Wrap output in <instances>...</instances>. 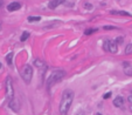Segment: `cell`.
<instances>
[{"label": "cell", "mask_w": 132, "mask_h": 115, "mask_svg": "<svg viewBox=\"0 0 132 115\" xmlns=\"http://www.w3.org/2000/svg\"><path fill=\"white\" fill-rule=\"evenodd\" d=\"M73 100H74V92L71 91V89H65L63 92L61 103H60V113L61 114L64 115L65 113H68L71 103H73Z\"/></svg>", "instance_id": "6da1fadb"}, {"label": "cell", "mask_w": 132, "mask_h": 115, "mask_svg": "<svg viewBox=\"0 0 132 115\" xmlns=\"http://www.w3.org/2000/svg\"><path fill=\"white\" fill-rule=\"evenodd\" d=\"M65 76V72L63 69H56L48 76V79H47V89H50L54 83L56 82H60L63 78Z\"/></svg>", "instance_id": "7a4b0ae2"}, {"label": "cell", "mask_w": 132, "mask_h": 115, "mask_svg": "<svg viewBox=\"0 0 132 115\" xmlns=\"http://www.w3.org/2000/svg\"><path fill=\"white\" fill-rule=\"evenodd\" d=\"M5 88H6V101L7 102H11L14 99V88H13V81L11 78H7L6 79Z\"/></svg>", "instance_id": "3957f363"}, {"label": "cell", "mask_w": 132, "mask_h": 115, "mask_svg": "<svg viewBox=\"0 0 132 115\" xmlns=\"http://www.w3.org/2000/svg\"><path fill=\"white\" fill-rule=\"evenodd\" d=\"M21 78L24 79L25 83H31L32 78H33V68H32V66L27 65V66L24 68V70H22V73H21Z\"/></svg>", "instance_id": "277c9868"}, {"label": "cell", "mask_w": 132, "mask_h": 115, "mask_svg": "<svg viewBox=\"0 0 132 115\" xmlns=\"http://www.w3.org/2000/svg\"><path fill=\"white\" fill-rule=\"evenodd\" d=\"M34 64H35V66H36V68L39 70H40V74H41V76L43 78V75H45V73H46V70H47V65L43 62V61H41V60H39V59H36V60L34 61Z\"/></svg>", "instance_id": "5b68a950"}, {"label": "cell", "mask_w": 132, "mask_h": 115, "mask_svg": "<svg viewBox=\"0 0 132 115\" xmlns=\"http://www.w3.org/2000/svg\"><path fill=\"white\" fill-rule=\"evenodd\" d=\"M123 70H124V73H125L126 75L132 76V65L130 64V62L124 61L123 62Z\"/></svg>", "instance_id": "8992f818"}, {"label": "cell", "mask_w": 132, "mask_h": 115, "mask_svg": "<svg viewBox=\"0 0 132 115\" xmlns=\"http://www.w3.org/2000/svg\"><path fill=\"white\" fill-rule=\"evenodd\" d=\"M20 7H21V4L14 1V3L8 4V6H7V11H8V12H14V11H18Z\"/></svg>", "instance_id": "52a82bcc"}, {"label": "cell", "mask_w": 132, "mask_h": 115, "mask_svg": "<svg viewBox=\"0 0 132 115\" xmlns=\"http://www.w3.org/2000/svg\"><path fill=\"white\" fill-rule=\"evenodd\" d=\"M65 0H50L49 3H48V7L50 9H55L57 6H60L61 4H63Z\"/></svg>", "instance_id": "ba28073f"}, {"label": "cell", "mask_w": 132, "mask_h": 115, "mask_svg": "<svg viewBox=\"0 0 132 115\" xmlns=\"http://www.w3.org/2000/svg\"><path fill=\"white\" fill-rule=\"evenodd\" d=\"M118 44L116 42V40H112V41H110L109 40V52L110 53H112V54H115V53H117V51H118Z\"/></svg>", "instance_id": "9c48e42d"}, {"label": "cell", "mask_w": 132, "mask_h": 115, "mask_svg": "<svg viewBox=\"0 0 132 115\" xmlns=\"http://www.w3.org/2000/svg\"><path fill=\"white\" fill-rule=\"evenodd\" d=\"M124 105V99L122 96H117L116 99L114 100V106L117 107V108H119V107H123Z\"/></svg>", "instance_id": "30bf717a"}, {"label": "cell", "mask_w": 132, "mask_h": 115, "mask_svg": "<svg viewBox=\"0 0 132 115\" xmlns=\"http://www.w3.org/2000/svg\"><path fill=\"white\" fill-rule=\"evenodd\" d=\"M8 105H9V107L14 110V112H18V110H19V103H18V101H16V100L13 99L11 102H8Z\"/></svg>", "instance_id": "8fae6325"}, {"label": "cell", "mask_w": 132, "mask_h": 115, "mask_svg": "<svg viewBox=\"0 0 132 115\" xmlns=\"http://www.w3.org/2000/svg\"><path fill=\"white\" fill-rule=\"evenodd\" d=\"M111 14L114 15H124V17H130V13L125 11H111Z\"/></svg>", "instance_id": "7c38bea8"}, {"label": "cell", "mask_w": 132, "mask_h": 115, "mask_svg": "<svg viewBox=\"0 0 132 115\" xmlns=\"http://www.w3.org/2000/svg\"><path fill=\"white\" fill-rule=\"evenodd\" d=\"M41 20V17H28V21L29 22H36V21H40Z\"/></svg>", "instance_id": "4fadbf2b"}, {"label": "cell", "mask_w": 132, "mask_h": 115, "mask_svg": "<svg viewBox=\"0 0 132 115\" xmlns=\"http://www.w3.org/2000/svg\"><path fill=\"white\" fill-rule=\"evenodd\" d=\"M12 59H13V53H9V54H7L6 61H7V64H8L9 66H12Z\"/></svg>", "instance_id": "5bb4252c"}, {"label": "cell", "mask_w": 132, "mask_h": 115, "mask_svg": "<svg viewBox=\"0 0 132 115\" xmlns=\"http://www.w3.org/2000/svg\"><path fill=\"white\" fill-rule=\"evenodd\" d=\"M28 38H29V33H28V32H24V33H22V35H21V38H20V40L24 42V41H26Z\"/></svg>", "instance_id": "9a60e30c"}, {"label": "cell", "mask_w": 132, "mask_h": 115, "mask_svg": "<svg viewBox=\"0 0 132 115\" xmlns=\"http://www.w3.org/2000/svg\"><path fill=\"white\" fill-rule=\"evenodd\" d=\"M96 31H97V28H89V30H85L84 34H85V35H90V34H92L94 32H96Z\"/></svg>", "instance_id": "2e32d148"}, {"label": "cell", "mask_w": 132, "mask_h": 115, "mask_svg": "<svg viewBox=\"0 0 132 115\" xmlns=\"http://www.w3.org/2000/svg\"><path fill=\"white\" fill-rule=\"evenodd\" d=\"M125 53H126V54H132V44H130V45L126 46Z\"/></svg>", "instance_id": "e0dca14e"}, {"label": "cell", "mask_w": 132, "mask_h": 115, "mask_svg": "<svg viewBox=\"0 0 132 115\" xmlns=\"http://www.w3.org/2000/svg\"><path fill=\"white\" fill-rule=\"evenodd\" d=\"M103 48H104V51L109 52V40H105L103 42Z\"/></svg>", "instance_id": "ac0fdd59"}, {"label": "cell", "mask_w": 132, "mask_h": 115, "mask_svg": "<svg viewBox=\"0 0 132 115\" xmlns=\"http://www.w3.org/2000/svg\"><path fill=\"white\" fill-rule=\"evenodd\" d=\"M123 41H124V39L122 38V36H118V38L116 39V42L119 44V45H120V44H123Z\"/></svg>", "instance_id": "d6986e66"}, {"label": "cell", "mask_w": 132, "mask_h": 115, "mask_svg": "<svg viewBox=\"0 0 132 115\" xmlns=\"http://www.w3.org/2000/svg\"><path fill=\"white\" fill-rule=\"evenodd\" d=\"M104 30H116L117 27H115V26H105V27H103Z\"/></svg>", "instance_id": "ffe728a7"}, {"label": "cell", "mask_w": 132, "mask_h": 115, "mask_svg": "<svg viewBox=\"0 0 132 115\" xmlns=\"http://www.w3.org/2000/svg\"><path fill=\"white\" fill-rule=\"evenodd\" d=\"M110 96H111V93H106V94L104 95V99H109Z\"/></svg>", "instance_id": "44dd1931"}, {"label": "cell", "mask_w": 132, "mask_h": 115, "mask_svg": "<svg viewBox=\"0 0 132 115\" xmlns=\"http://www.w3.org/2000/svg\"><path fill=\"white\" fill-rule=\"evenodd\" d=\"M127 100H129V102H130V103H132V94L130 95L129 97H127Z\"/></svg>", "instance_id": "7402d4cb"}, {"label": "cell", "mask_w": 132, "mask_h": 115, "mask_svg": "<svg viewBox=\"0 0 132 115\" xmlns=\"http://www.w3.org/2000/svg\"><path fill=\"white\" fill-rule=\"evenodd\" d=\"M84 7H86V8H91V5H89V4H84Z\"/></svg>", "instance_id": "603a6c76"}, {"label": "cell", "mask_w": 132, "mask_h": 115, "mask_svg": "<svg viewBox=\"0 0 132 115\" xmlns=\"http://www.w3.org/2000/svg\"><path fill=\"white\" fill-rule=\"evenodd\" d=\"M3 4H4V1H3V0H0V7L3 6Z\"/></svg>", "instance_id": "cb8c5ba5"}, {"label": "cell", "mask_w": 132, "mask_h": 115, "mask_svg": "<svg viewBox=\"0 0 132 115\" xmlns=\"http://www.w3.org/2000/svg\"><path fill=\"white\" fill-rule=\"evenodd\" d=\"M130 110H131V112H132V106H131V107H130Z\"/></svg>", "instance_id": "d4e9b609"}, {"label": "cell", "mask_w": 132, "mask_h": 115, "mask_svg": "<svg viewBox=\"0 0 132 115\" xmlns=\"http://www.w3.org/2000/svg\"><path fill=\"white\" fill-rule=\"evenodd\" d=\"M96 115H102V114H101V113H97V114H96Z\"/></svg>", "instance_id": "484cf974"}, {"label": "cell", "mask_w": 132, "mask_h": 115, "mask_svg": "<svg viewBox=\"0 0 132 115\" xmlns=\"http://www.w3.org/2000/svg\"><path fill=\"white\" fill-rule=\"evenodd\" d=\"M0 68H1V64H0Z\"/></svg>", "instance_id": "4316f807"}, {"label": "cell", "mask_w": 132, "mask_h": 115, "mask_svg": "<svg viewBox=\"0 0 132 115\" xmlns=\"http://www.w3.org/2000/svg\"><path fill=\"white\" fill-rule=\"evenodd\" d=\"M0 31H1V26H0Z\"/></svg>", "instance_id": "83f0119b"}]
</instances>
